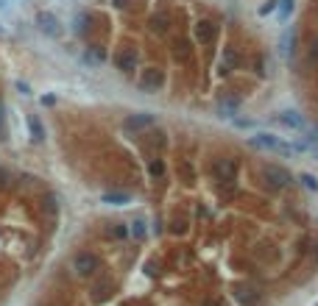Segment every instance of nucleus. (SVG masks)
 <instances>
[{
    "label": "nucleus",
    "mask_w": 318,
    "mask_h": 306,
    "mask_svg": "<svg viewBox=\"0 0 318 306\" xmlns=\"http://www.w3.org/2000/svg\"><path fill=\"white\" fill-rule=\"evenodd\" d=\"M251 145L254 148H263V150H271V153H282V156H293L296 153L293 145L279 139V137H274V134H254Z\"/></svg>",
    "instance_id": "nucleus-1"
},
{
    "label": "nucleus",
    "mask_w": 318,
    "mask_h": 306,
    "mask_svg": "<svg viewBox=\"0 0 318 306\" xmlns=\"http://www.w3.org/2000/svg\"><path fill=\"white\" fill-rule=\"evenodd\" d=\"M260 175H263V181L271 189H288L290 181H293V175L285 167H279V164H263V167H260Z\"/></svg>",
    "instance_id": "nucleus-2"
},
{
    "label": "nucleus",
    "mask_w": 318,
    "mask_h": 306,
    "mask_svg": "<svg viewBox=\"0 0 318 306\" xmlns=\"http://www.w3.org/2000/svg\"><path fill=\"white\" fill-rule=\"evenodd\" d=\"M212 178H215L218 186L223 184H234V175H237V159H215L210 167Z\"/></svg>",
    "instance_id": "nucleus-3"
},
{
    "label": "nucleus",
    "mask_w": 318,
    "mask_h": 306,
    "mask_svg": "<svg viewBox=\"0 0 318 306\" xmlns=\"http://www.w3.org/2000/svg\"><path fill=\"white\" fill-rule=\"evenodd\" d=\"M140 89L148 92V95H156V92H162L165 86V72L159 70V67H145L143 72H140Z\"/></svg>",
    "instance_id": "nucleus-4"
},
{
    "label": "nucleus",
    "mask_w": 318,
    "mask_h": 306,
    "mask_svg": "<svg viewBox=\"0 0 318 306\" xmlns=\"http://www.w3.org/2000/svg\"><path fill=\"white\" fill-rule=\"evenodd\" d=\"M98 267H101V262H98V256L90 253V251H81V253L73 256V270H76V276H81V278L95 276Z\"/></svg>",
    "instance_id": "nucleus-5"
},
{
    "label": "nucleus",
    "mask_w": 318,
    "mask_h": 306,
    "mask_svg": "<svg viewBox=\"0 0 318 306\" xmlns=\"http://www.w3.org/2000/svg\"><path fill=\"white\" fill-rule=\"evenodd\" d=\"M112 61L123 75H134L137 67H140V53H137V48H120L117 53H114Z\"/></svg>",
    "instance_id": "nucleus-6"
},
{
    "label": "nucleus",
    "mask_w": 318,
    "mask_h": 306,
    "mask_svg": "<svg viewBox=\"0 0 318 306\" xmlns=\"http://www.w3.org/2000/svg\"><path fill=\"white\" fill-rule=\"evenodd\" d=\"M36 25H39V31L48 34V36H61V23H59V17L50 14V12H39L36 14Z\"/></svg>",
    "instance_id": "nucleus-7"
},
{
    "label": "nucleus",
    "mask_w": 318,
    "mask_h": 306,
    "mask_svg": "<svg viewBox=\"0 0 318 306\" xmlns=\"http://www.w3.org/2000/svg\"><path fill=\"white\" fill-rule=\"evenodd\" d=\"M170 53H173L176 61H190V56H193L190 36H173L170 39Z\"/></svg>",
    "instance_id": "nucleus-8"
},
{
    "label": "nucleus",
    "mask_w": 318,
    "mask_h": 306,
    "mask_svg": "<svg viewBox=\"0 0 318 306\" xmlns=\"http://www.w3.org/2000/svg\"><path fill=\"white\" fill-rule=\"evenodd\" d=\"M193 31H196L198 45H212V39H215V34H218V25L212 23V20H198Z\"/></svg>",
    "instance_id": "nucleus-9"
},
{
    "label": "nucleus",
    "mask_w": 318,
    "mask_h": 306,
    "mask_svg": "<svg viewBox=\"0 0 318 306\" xmlns=\"http://www.w3.org/2000/svg\"><path fill=\"white\" fill-rule=\"evenodd\" d=\"M276 120L282 123V126L293 128V131H307V120L301 117L299 112H293V109H288V112H279V114H276Z\"/></svg>",
    "instance_id": "nucleus-10"
},
{
    "label": "nucleus",
    "mask_w": 318,
    "mask_h": 306,
    "mask_svg": "<svg viewBox=\"0 0 318 306\" xmlns=\"http://www.w3.org/2000/svg\"><path fill=\"white\" fill-rule=\"evenodd\" d=\"M243 64V56L237 53L234 48H226L223 50V59H221V72L226 75V72H232V70H237V67Z\"/></svg>",
    "instance_id": "nucleus-11"
},
{
    "label": "nucleus",
    "mask_w": 318,
    "mask_h": 306,
    "mask_svg": "<svg viewBox=\"0 0 318 306\" xmlns=\"http://www.w3.org/2000/svg\"><path fill=\"white\" fill-rule=\"evenodd\" d=\"M145 167H148V175L154 181H162L165 175H168V164H165V159H159V156H151Z\"/></svg>",
    "instance_id": "nucleus-12"
},
{
    "label": "nucleus",
    "mask_w": 318,
    "mask_h": 306,
    "mask_svg": "<svg viewBox=\"0 0 318 306\" xmlns=\"http://www.w3.org/2000/svg\"><path fill=\"white\" fill-rule=\"evenodd\" d=\"M148 25H151V31H154V34H168L170 31V17H168V12H156L154 17L148 20Z\"/></svg>",
    "instance_id": "nucleus-13"
},
{
    "label": "nucleus",
    "mask_w": 318,
    "mask_h": 306,
    "mask_svg": "<svg viewBox=\"0 0 318 306\" xmlns=\"http://www.w3.org/2000/svg\"><path fill=\"white\" fill-rule=\"evenodd\" d=\"M112 289H114V284H112V278H103L101 284H95V287H92V300H109L112 298Z\"/></svg>",
    "instance_id": "nucleus-14"
},
{
    "label": "nucleus",
    "mask_w": 318,
    "mask_h": 306,
    "mask_svg": "<svg viewBox=\"0 0 318 306\" xmlns=\"http://www.w3.org/2000/svg\"><path fill=\"white\" fill-rule=\"evenodd\" d=\"M28 131H31V139H34V142H42L45 139V126L36 114H28Z\"/></svg>",
    "instance_id": "nucleus-15"
},
{
    "label": "nucleus",
    "mask_w": 318,
    "mask_h": 306,
    "mask_svg": "<svg viewBox=\"0 0 318 306\" xmlns=\"http://www.w3.org/2000/svg\"><path fill=\"white\" fill-rule=\"evenodd\" d=\"M234 112H237V100H218V117H223V120H229V117H234Z\"/></svg>",
    "instance_id": "nucleus-16"
},
{
    "label": "nucleus",
    "mask_w": 318,
    "mask_h": 306,
    "mask_svg": "<svg viewBox=\"0 0 318 306\" xmlns=\"http://www.w3.org/2000/svg\"><path fill=\"white\" fill-rule=\"evenodd\" d=\"M151 123H154L151 114H132V117L126 120V128H148Z\"/></svg>",
    "instance_id": "nucleus-17"
},
{
    "label": "nucleus",
    "mask_w": 318,
    "mask_h": 306,
    "mask_svg": "<svg viewBox=\"0 0 318 306\" xmlns=\"http://www.w3.org/2000/svg\"><path fill=\"white\" fill-rule=\"evenodd\" d=\"M87 59H90L92 64H103V61H106V50H103L101 45H90V48H87Z\"/></svg>",
    "instance_id": "nucleus-18"
},
{
    "label": "nucleus",
    "mask_w": 318,
    "mask_h": 306,
    "mask_svg": "<svg viewBox=\"0 0 318 306\" xmlns=\"http://www.w3.org/2000/svg\"><path fill=\"white\" fill-rule=\"evenodd\" d=\"M90 23H92V14H90V12H81V14L76 17V34L84 36L87 31H90Z\"/></svg>",
    "instance_id": "nucleus-19"
},
{
    "label": "nucleus",
    "mask_w": 318,
    "mask_h": 306,
    "mask_svg": "<svg viewBox=\"0 0 318 306\" xmlns=\"http://www.w3.org/2000/svg\"><path fill=\"white\" fill-rule=\"evenodd\" d=\"M103 203H112V206H123V203H129V200H132V198H129V195L126 192H106V195H103Z\"/></svg>",
    "instance_id": "nucleus-20"
},
{
    "label": "nucleus",
    "mask_w": 318,
    "mask_h": 306,
    "mask_svg": "<svg viewBox=\"0 0 318 306\" xmlns=\"http://www.w3.org/2000/svg\"><path fill=\"white\" fill-rule=\"evenodd\" d=\"M307 61L312 67H318V36H312L310 45H307Z\"/></svg>",
    "instance_id": "nucleus-21"
},
{
    "label": "nucleus",
    "mask_w": 318,
    "mask_h": 306,
    "mask_svg": "<svg viewBox=\"0 0 318 306\" xmlns=\"http://www.w3.org/2000/svg\"><path fill=\"white\" fill-rule=\"evenodd\" d=\"M187 226H190V223H187V217H181V215H176L173 220H170V231H173V234H184Z\"/></svg>",
    "instance_id": "nucleus-22"
},
{
    "label": "nucleus",
    "mask_w": 318,
    "mask_h": 306,
    "mask_svg": "<svg viewBox=\"0 0 318 306\" xmlns=\"http://www.w3.org/2000/svg\"><path fill=\"white\" fill-rule=\"evenodd\" d=\"M299 181H301V186H304V189H310V192H315V189H318V178L312 173H301Z\"/></svg>",
    "instance_id": "nucleus-23"
},
{
    "label": "nucleus",
    "mask_w": 318,
    "mask_h": 306,
    "mask_svg": "<svg viewBox=\"0 0 318 306\" xmlns=\"http://www.w3.org/2000/svg\"><path fill=\"white\" fill-rule=\"evenodd\" d=\"M282 53L285 56H293V31H285V36H282Z\"/></svg>",
    "instance_id": "nucleus-24"
},
{
    "label": "nucleus",
    "mask_w": 318,
    "mask_h": 306,
    "mask_svg": "<svg viewBox=\"0 0 318 306\" xmlns=\"http://www.w3.org/2000/svg\"><path fill=\"white\" fill-rule=\"evenodd\" d=\"M112 234L117 237V240H129V234H132V228H129L126 223H114V226H112Z\"/></svg>",
    "instance_id": "nucleus-25"
},
{
    "label": "nucleus",
    "mask_w": 318,
    "mask_h": 306,
    "mask_svg": "<svg viewBox=\"0 0 318 306\" xmlns=\"http://www.w3.org/2000/svg\"><path fill=\"white\" fill-rule=\"evenodd\" d=\"M9 186H12V170L0 164V189H9Z\"/></svg>",
    "instance_id": "nucleus-26"
},
{
    "label": "nucleus",
    "mask_w": 318,
    "mask_h": 306,
    "mask_svg": "<svg viewBox=\"0 0 318 306\" xmlns=\"http://www.w3.org/2000/svg\"><path fill=\"white\" fill-rule=\"evenodd\" d=\"M134 237H140V240H143L145 234H148V226H145V220H134Z\"/></svg>",
    "instance_id": "nucleus-27"
},
{
    "label": "nucleus",
    "mask_w": 318,
    "mask_h": 306,
    "mask_svg": "<svg viewBox=\"0 0 318 306\" xmlns=\"http://www.w3.org/2000/svg\"><path fill=\"white\" fill-rule=\"evenodd\" d=\"M293 12V0H282V9H279V20H288Z\"/></svg>",
    "instance_id": "nucleus-28"
},
{
    "label": "nucleus",
    "mask_w": 318,
    "mask_h": 306,
    "mask_svg": "<svg viewBox=\"0 0 318 306\" xmlns=\"http://www.w3.org/2000/svg\"><path fill=\"white\" fill-rule=\"evenodd\" d=\"M42 203H45V209H48V215H56V212H59V203H56L53 195H48V198H45Z\"/></svg>",
    "instance_id": "nucleus-29"
},
{
    "label": "nucleus",
    "mask_w": 318,
    "mask_h": 306,
    "mask_svg": "<svg viewBox=\"0 0 318 306\" xmlns=\"http://www.w3.org/2000/svg\"><path fill=\"white\" fill-rule=\"evenodd\" d=\"M0 139H6V109H3V100H0Z\"/></svg>",
    "instance_id": "nucleus-30"
},
{
    "label": "nucleus",
    "mask_w": 318,
    "mask_h": 306,
    "mask_svg": "<svg viewBox=\"0 0 318 306\" xmlns=\"http://www.w3.org/2000/svg\"><path fill=\"white\" fill-rule=\"evenodd\" d=\"M274 6H276V0H271V3H265V6H263V14H268L271 9H274Z\"/></svg>",
    "instance_id": "nucleus-31"
},
{
    "label": "nucleus",
    "mask_w": 318,
    "mask_h": 306,
    "mask_svg": "<svg viewBox=\"0 0 318 306\" xmlns=\"http://www.w3.org/2000/svg\"><path fill=\"white\" fill-rule=\"evenodd\" d=\"M9 3H12V0H0V12H3V9H9Z\"/></svg>",
    "instance_id": "nucleus-32"
},
{
    "label": "nucleus",
    "mask_w": 318,
    "mask_h": 306,
    "mask_svg": "<svg viewBox=\"0 0 318 306\" xmlns=\"http://www.w3.org/2000/svg\"><path fill=\"white\" fill-rule=\"evenodd\" d=\"M0 34H3V28H0Z\"/></svg>",
    "instance_id": "nucleus-33"
}]
</instances>
